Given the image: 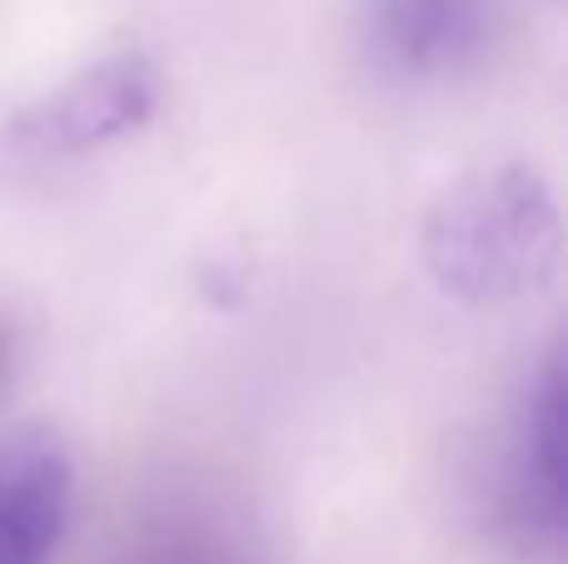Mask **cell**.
<instances>
[{"instance_id": "obj_1", "label": "cell", "mask_w": 568, "mask_h": 564, "mask_svg": "<svg viewBox=\"0 0 568 564\" xmlns=\"http://www.w3.org/2000/svg\"><path fill=\"white\" fill-rule=\"evenodd\" d=\"M419 250L444 295L474 310L514 305L559 275L564 220L554 185L519 160L469 170L429 205Z\"/></svg>"}, {"instance_id": "obj_2", "label": "cell", "mask_w": 568, "mask_h": 564, "mask_svg": "<svg viewBox=\"0 0 568 564\" xmlns=\"http://www.w3.org/2000/svg\"><path fill=\"white\" fill-rule=\"evenodd\" d=\"M160 110V70L140 50H115L75 75H65L55 90L36 95L10 120V140L30 155H95L105 145L140 135Z\"/></svg>"}, {"instance_id": "obj_3", "label": "cell", "mask_w": 568, "mask_h": 564, "mask_svg": "<svg viewBox=\"0 0 568 564\" xmlns=\"http://www.w3.org/2000/svg\"><path fill=\"white\" fill-rule=\"evenodd\" d=\"M489 0H364L369 56L399 80L459 75L489 46Z\"/></svg>"}, {"instance_id": "obj_4", "label": "cell", "mask_w": 568, "mask_h": 564, "mask_svg": "<svg viewBox=\"0 0 568 564\" xmlns=\"http://www.w3.org/2000/svg\"><path fill=\"white\" fill-rule=\"evenodd\" d=\"M75 505V465L50 430L0 440V564H50Z\"/></svg>"}, {"instance_id": "obj_5", "label": "cell", "mask_w": 568, "mask_h": 564, "mask_svg": "<svg viewBox=\"0 0 568 564\" xmlns=\"http://www.w3.org/2000/svg\"><path fill=\"white\" fill-rule=\"evenodd\" d=\"M564 405H568V385H564V360L549 355L529 390V405L519 415V435H514V455H509V475H504V500H509V520L524 535H564V500H568V480H564Z\"/></svg>"}, {"instance_id": "obj_6", "label": "cell", "mask_w": 568, "mask_h": 564, "mask_svg": "<svg viewBox=\"0 0 568 564\" xmlns=\"http://www.w3.org/2000/svg\"><path fill=\"white\" fill-rule=\"evenodd\" d=\"M125 564H220V560H215V555H205V550L160 545V550H145V555H130Z\"/></svg>"}, {"instance_id": "obj_7", "label": "cell", "mask_w": 568, "mask_h": 564, "mask_svg": "<svg viewBox=\"0 0 568 564\" xmlns=\"http://www.w3.org/2000/svg\"><path fill=\"white\" fill-rule=\"evenodd\" d=\"M0 370H6V330H0Z\"/></svg>"}]
</instances>
